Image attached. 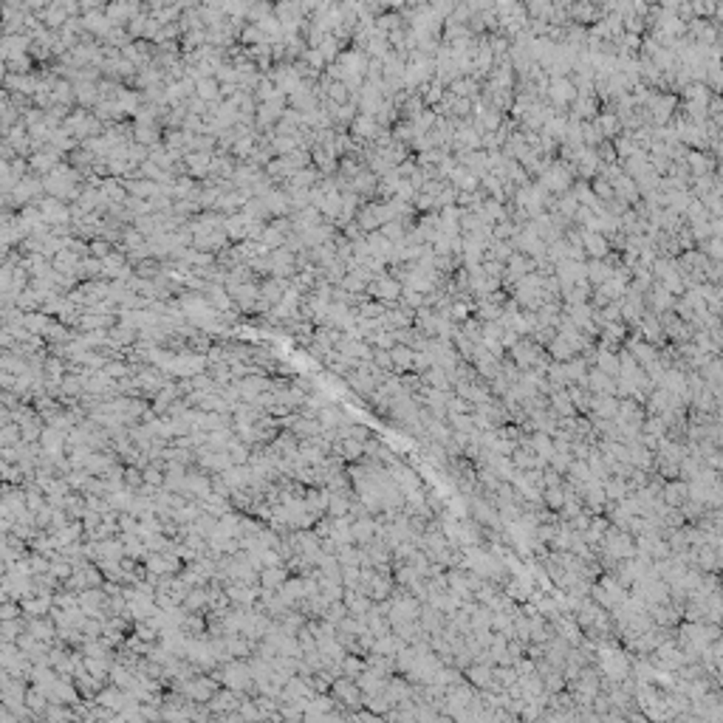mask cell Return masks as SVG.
Wrapping results in <instances>:
<instances>
[{"mask_svg":"<svg viewBox=\"0 0 723 723\" xmlns=\"http://www.w3.org/2000/svg\"><path fill=\"white\" fill-rule=\"evenodd\" d=\"M79 608L88 616H102L105 619V608H108V593L105 588H88L79 593Z\"/></svg>","mask_w":723,"mask_h":723,"instance_id":"6da1fadb","label":"cell"},{"mask_svg":"<svg viewBox=\"0 0 723 723\" xmlns=\"http://www.w3.org/2000/svg\"><path fill=\"white\" fill-rule=\"evenodd\" d=\"M345 605H348V611H350V616H356V619H365L368 613H370V608L376 605V602L365 593V591H359V588H345Z\"/></svg>","mask_w":723,"mask_h":723,"instance_id":"7a4b0ae2","label":"cell"},{"mask_svg":"<svg viewBox=\"0 0 723 723\" xmlns=\"http://www.w3.org/2000/svg\"><path fill=\"white\" fill-rule=\"evenodd\" d=\"M240 701H244V695H240L237 689H232V686H221L215 695H212V701H209V709H212V715H221V712H232V709H237L240 706ZM215 720V717H212Z\"/></svg>","mask_w":723,"mask_h":723,"instance_id":"3957f363","label":"cell"},{"mask_svg":"<svg viewBox=\"0 0 723 723\" xmlns=\"http://www.w3.org/2000/svg\"><path fill=\"white\" fill-rule=\"evenodd\" d=\"M23 605V616L26 619H34V616H48L51 608H54V593H34L20 602Z\"/></svg>","mask_w":723,"mask_h":723,"instance_id":"277c9868","label":"cell"},{"mask_svg":"<svg viewBox=\"0 0 723 723\" xmlns=\"http://www.w3.org/2000/svg\"><path fill=\"white\" fill-rule=\"evenodd\" d=\"M288 577H291V571L286 568V562H283V565H266V568L260 571V588L280 591V588L288 582Z\"/></svg>","mask_w":723,"mask_h":723,"instance_id":"5b68a950","label":"cell"},{"mask_svg":"<svg viewBox=\"0 0 723 723\" xmlns=\"http://www.w3.org/2000/svg\"><path fill=\"white\" fill-rule=\"evenodd\" d=\"M387 681H390V675H384V673H379V670H373V667H368L365 673L356 678V684L362 686V692H365V695H379V692H384V689H387Z\"/></svg>","mask_w":723,"mask_h":723,"instance_id":"8992f818","label":"cell"},{"mask_svg":"<svg viewBox=\"0 0 723 723\" xmlns=\"http://www.w3.org/2000/svg\"><path fill=\"white\" fill-rule=\"evenodd\" d=\"M26 630L32 633V636L43 639V642H54L57 639V622L48 616H34V619H26Z\"/></svg>","mask_w":723,"mask_h":723,"instance_id":"52a82bcc","label":"cell"},{"mask_svg":"<svg viewBox=\"0 0 723 723\" xmlns=\"http://www.w3.org/2000/svg\"><path fill=\"white\" fill-rule=\"evenodd\" d=\"M181 633H184L187 639H206V613L184 611V619H181Z\"/></svg>","mask_w":723,"mask_h":723,"instance_id":"ba28073f","label":"cell"},{"mask_svg":"<svg viewBox=\"0 0 723 723\" xmlns=\"http://www.w3.org/2000/svg\"><path fill=\"white\" fill-rule=\"evenodd\" d=\"M322 421L319 418H311V415H297L294 418V424H291V433L299 438V441H306V438H317L322 435Z\"/></svg>","mask_w":723,"mask_h":723,"instance_id":"9c48e42d","label":"cell"},{"mask_svg":"<svg viewBox=\"0 0 723 723\" xmlns=\"http://www.w3.org/2000/svg\"><path fill=\"white\" fill-rule=\"evenodd\" d=\"M184 611H192V613H209V591L206 585H195L187 599H184V605H181Z\"/></svg>","mask_w":723,"mask_h":723,"instance_id":"30bf717a","label":"cell"},{"mask_svg":"<svg viewBox=\"0 0 723 723\" xmlns=\"http://www.w3.org/2000/svg\"><path fill=\"white\" fill-rule=\"evenodd\" d=\"M390 353H393V373H399V376L413 373V362H415V350H413V348L396 345Z\"/></svg>","mask_w":723,"mask_h":723,"instance_id":"8fae6325","label":"cell"},{"mask_svg":"<svg viewBox=\"0 0 723 723\" xmlns=\"http://www.w3.org/2000/svg\"><path fill=\"white\" fill-rule=\"evenodd\" d=\"M59 720H79L77 709L68 704H48V709L43 712V723H59Z\"/></svg>","mask_w":723,"mask_h":723,"instance_id":"7c38bea8","label":"cell"},{"mask_svg":"<svg viewBox=\"0 0 723 723\" xmlns=\"http://www.w3.org/2000/svg\"><path fill=\"white\" fill-rule=\"evenodd\" d=\"M342 455H345V464H359L362 458L368 455L365 452V441H359V438H342Z\"/></svg>","mask_w":723,"mask_h":723,"instance_id":"4fadbf2b","label":"cell"},{"mask_svg":"<svg viewBox=\"0 0 723 723\" xmlns=\"http://www.w3.org/2000/svg\"><path fill=\"white\" fill-rule=\"evenodd\" d=\"M23 328H28V330H32V334H37V337H43V339H46L48 328H51V319H48V317H43V314H26V317H23Z\"/></svg>","mask_w":723,"mask_h":723,"instance_id":"5bb4252c","label":"cell"},{"mask_svg":"<svg viewBox=\"0 0 723 723\" xmlns=\"http://www.w3.org/2000/svg\"><path fill=\"white\" fill-rule=\"evenodd\" d=\"M23 630H26V616H20V619H3V622H0L3 642H17Z\"/></svg>","mask_w":723,"mask_h":723,"instance_id":"9a60e30c","label":"cell"},{"mask_svg":"<svg viewBox=\"0 0 723 723\" xmlns=\"http://www.w3.org/2000/svg\"><path fill=\"white\" fill-rule=\"evenodd\" d=\"M198 534H204V537H209V534H215L218 531V517L215 515H209V511H201V515L190 523Z\"/></svg>","mask_w":723,"mask_h":723,"instance_id":"2e32d148","label":"cell"},{"mask_svg":"<svg viewBox=\"0 0 723 723\" xmlns=\"http://www.w3.org/2000/svg\"><path fill=\"white\" fill-rule=\"evenodd\" d=\"M20 441H23V433H20L17 421H9V424L0 427V446H14Z\"/></svg>","mask_w":723,"mask_h":723,"instance_id":"e0dca14e","label":"cell"},{"mask_svg":"<svg viewBox=\"0 0 723 723\" xmlns=\"http://www.w3.org/2000/svg\"><path fill=\"white\" fill-rule=\"evenodd\" d=\"M144 486V472L139 466H128L125 469V489H130L133 495H139Z\"/></svg>","mask_w":723,"mask_h":723,"instance_id":"ac0fdd59","label":"cell"},{"mask_svg":"<svg viewBox=\"0 0 723 723\" xmlns=\"http://www.w3.org/2000/svg\"><path fill=\"white\" fill-rule=\"evenodd\" d=\"M596 368H599V370H605V373H611V376H619L622 362H619L616 356H611V353H602L599 362H596Z\"/></svg>","mask_w":723,"mask_h":723,"instance_id":"d6986e66","label":"cell"}]
</instances>
